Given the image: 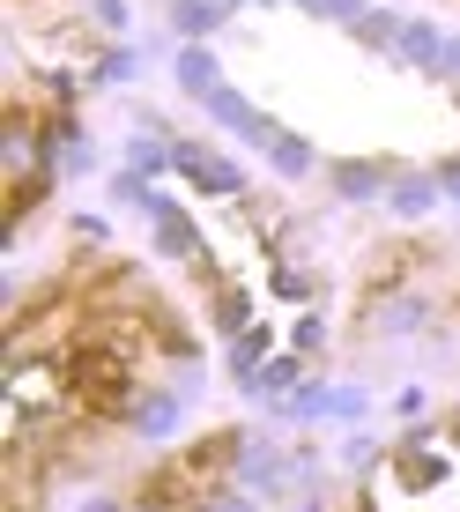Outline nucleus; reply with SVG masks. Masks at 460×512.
<instances>
[{
    "mask_svg": "<svg viewBox=\"0 0 460 512\" xmlns=\"http://www.w3.org/2000/svg\"><path fill=\"white\" fill-rule=\"evenodd\" d=\"M238 468V431H216V438H201V446H186L179 461H164V468H149L141 475V512H216L223 498V475Z\"/></svg>",
    "mask_w": 460,
    "mask_h": 512,
    "instance_id": "obj_1",
    "label": "nucleus"
},
{
    "mask_svg": "<svg viewBox=\"0 0 460 512\" xmlns=\"http://www.w3.org/2000/svg\"><path fill=\"white\" fill-rule=\"evenodd\" d=\"M67 364H75V394H82V409H90V416H127V409H134V394H141L134 349H119V342H104V334H90V342H82Z\"/></svg>",
    "mask_w": 460,
    "mask_h": 512,
    "instance_id": "obj_2",
    "label": "nucleus"
},
{
    "mask_svg": "<svg viewBox=\"0 0 460 512\" xmlns=\"http://www.w3.org/2000/svg\"><path fill=\"white\" fill-rule=\"evenodd\" d=\"M453 446H460V416H453Z\"/></svg>",
    "mask_w": 460,
    "mask_h": 512,
    "instance_id": "obj_4",
    "label": "nucleus"
},
{
    "mask_svg": "<svg viewBox=\"0 0 460 512\" xmlns=\"http://www.w3.org/2000/svg\"><path fill=\"white\" fill-rule=\"evenodd\" d=\"M179 171H193L208 193H238V171L230 164H216V156H201V149H179Z\"/></svg>",
    "mask_w": 460,
    "mask_h": 512,
    "instance_id": "obj_3",
    "label": "nucleus"
}]
</instances>
